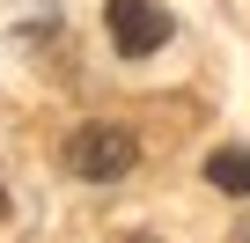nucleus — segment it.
I'll list each match as a JSON object with an SVG mask.
<instances>
[{
  "label": "nucleus",
  "instance_id": "nucleus-1",
  "mask_svg": "<svg viewBox=\"0 0 250 243\" xmlns=\"http://www.w3.org/2000/svg\"><path fill=\"white\" fill-rule=\"evenodd\" d=\"M133 126H110V118H88V126L66 133V170L81 184H118L125 170H133Z\"/></svg>",
  "mask_w": 250,
  "mask_h": 243
},
{
  "label": "nucleus",
  "instance_id": "nucleus-2",
  "mask_svg": "<svg viewBox=\"0 0 250 243\" xmlns=\"http://www.w3.org/2000/svg\"><path fill=\"white\" fill-rule=\"evenodd\" d=\"M103 22H110V44H118L125 59H147V52H162V37H169V15L155 8V0H110Z\"/></svg>",
  "mask_w": 250,
  "mask_h": 243
},
{
  "label": "nucleus",
  "instance_id": "nucleus-3",
  "mask_svg": "<svg viewBox=\"0 0 250 243\" xmlns=\"http://www.w3.org/2000/svg\"><path fill=\"white\" fill-rule=\"evenodd\" d=\"M206 184H221L228 199H250V148H213L206 155Z\"/></svg>",
  "mask_w": 250,
  "mask_h": 243
},
{
  "label": "nucleus",
  "instance_id": "nucleus-4",
  "mask_svg": "<svg viewBox=\"0 0 250 243\" xmlns=\"http://www.w3.org/2000/svg\"><path fill=\"white\" fill-rule=\"evenodd\" d=\"M0 214H8V192H0Z\"/></svg>",
  "mask_w": 250,
  "mask_h": 243
}]
</instances>
